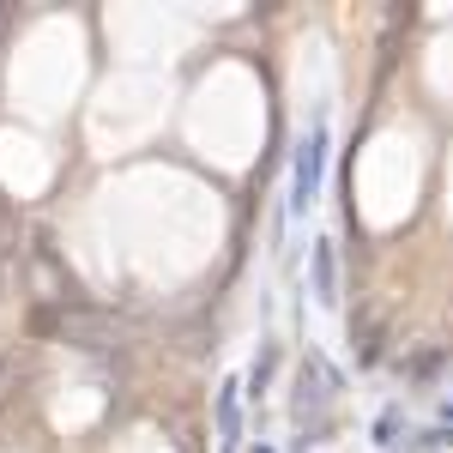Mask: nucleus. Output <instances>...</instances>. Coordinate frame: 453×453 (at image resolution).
Returning a JSON list of instances; mask_svg holds the SVG:
<instances>
[{
	"mask_svg": "<svg viewBox=\"0 0 453 453\" xmlns=\"http://www.w3.org/2000/svg\"><path fill=\"white\" fill-rule=\"evenodd\" d=\"M320 164H326V127L314 121L309 134H303V145H296V194H290V211H296V218L314 206V188H320Z\"/></svg>",
	"mask_w": 453,
	"mask_h": 453,
	"instance_id": "obj_1",
	"label": "nucleus"
},
{
	"mask_svg": "<svg viewBox=\"0 0 453 453\" xmlns=\"http://www.w3.org/2000/svg\"><path fill=\"white\" fill-rule=\"evenodd\" d=\"M314 296H320V303L339 296V290H333V248H326V242L314 248Z\"/></svg>",
	"mask_w": 453,
	"mask_h": 453,
	"instance_id": "obj_2",
	"label": "nucleus"
}]
</instances>
